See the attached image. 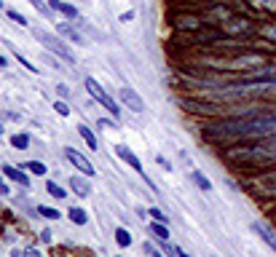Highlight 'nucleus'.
Listing matches in <instances>:
<instances>
[{
    "label": "nucleus",
    "instance_id": "4be33fe9",
    "mask_svg": "<svg viewBox=\"0 0 276 257\" xmlns=\"http://www.w3.org/2000/svg\"><path fill=\"white\" fill-rule=\"evenodd\" d=\"M24 169H30V171H32V174H41V177L46 174V171H49V169H46V166L41 164V161H30V164H27Z\"/></svg>",
    "mask_w": 276,
    "mask_h": 257
},
{
    "label": "nucleus",
    "instance_id": "cd10ccee",
    "mask_svg": "<svg viewBox=\"0 0 276 257\" xmlns=\"http://www.w3.org/2000/svg\"><path fill=\"white\" fill-rule=\"evenodd\" d=\"M16 59H19V64H24L27 70H32V72H38V67H35V64H30V62H27V59H24L22 54H16Z\"/></svg>",
    "mask_w": 276,
    "mask_h": 257
},
{
    "label": "nucleus",
    "instance_id": "b1692460",
    "mask_svg": "<svg viewBox=\"0 0 276 257\" xmlns=\"http://www.w3.org/2000/svg\"><path fill=\"white\" fill-rule=\"evenodd\" d=\"M260 32H263V38H268V41H273V43H276V24H265Z\"/></svg>",
    "mask_w": 276,
    "mask_h": 257
},
{
    "label": "nucleus",
    "instance_id": "5701e85b",
    "mask_svg": "<svg viewBox=\"0 0 276 257\" xmlns=\"http://www.w3.org/2000/svg\"><path fill=\"white\" fill-rule=\"evenodd\" d=\"M46 190H49V193H51L54 198H64V196H67V193H64V190H62L59 185H56V182H49V185H46Z\"/></svg>",
    "mask_w": 276,
    "mask_h": 257
},
{
    "label": "nucleus",
    "instance_id": "9b49d317",
    "mask_svg": "<svg viewBox=\"0 0 276 257\" xmlns=\"http://www.w3.org/2000/svg\"><path fill=\"white\" fill-rule=\"evenodd\" d=\"M70 188L78 193L81 198H86V196H91V185L86 182V179H81V177H70Z\"/></svg>",
    "mask_w": 276,
    "mask_h": 257
},
{
    "label": "nucleus",
    "instance_id": "bb28decb",
    "mask_svg": "<svg viewBox=\"0 0 276 257\" xmlns=\"http://www.w3.org/2000/svg\"><path fill=\"white\" fill-rule=\"evenodd\" d=\"M54 110L59 113V116H70V107H67L64 102H56V104H54Z\"/></svg>",
    "mask_w": 276,
    "mask_h": 257
},
{
    "label": "nucleus",
    "instance_id": "f3484780",
    "mask_svg": "<svg viewBox=\"0 0 276 257\" xmlns=\"http://www.w3.org/2000/svg\"><path fill=\"white\" fill-rule=\"evenodd\" d=\"M116 244L123 246V249H126V246H131V236H129L126 228H116Z\"/></svg>",
    "mask_w": 276,
    "mask_h": 257
},
{
    "label": "nucleus",
    "instance_id": "412c9836",
    "mask_svg": "<svg viewBox=\"0 0 276 257\" xmlns=\"http://www.w3.org/2000/svg\"><path fill=\"white\" fill-rule=\"evenodd\" d=\"M38 212H41L43 217H46V220H59V212H56V209H49V206H38Z\"/></svg>",
    "mask_w": 276,
    "mask_h": 257
},
{
    "label": "nucleus",
    "instance_id": "39448f33",
    "mask_svg": "<svg viewBox=\"0 0 276 257\" xmlns=\"http://www.w3.org/2000/svg\"><path fill=\"white\" fill-rule=\"evenodd\" d=\"M118 97H121V102L126 104V107H131L134 113H145V102H142V97H140L137 91H131L129 86H121Z\"/></svg>",
    "mask_w": 276,
    "mask_h": 257
},
{
    "label": "nucleus",
    "instance_id": "423d86ee",
    "mask_svg": "<svg viewBox=\"0 0 276 257\" xmlns=\"http://www.w3.org/2000/svg\"><path fill=\"white\" fill-rule=\"evenodd\" d=\"M175 27H177V30H183V32H198L204 27V22L198 16H193V14H185V16L175 19Z\"/></svg>",
    "mask_w": 276,
    "mask_h": 257
},
{
    "label": "nucleus",
    "instance_id": "aec40b11",
    "mask_svg": "<svg viewBox=\"0 0 276 257\" xmlns=\"http://www.w3.org/2000/svg\"><path fill=\"white\" fill-rule=\"evenodd\" d=\"M260 11H268V14H276V0H252Z\"/></svg>",
    "mask_w": 276,
    "mask_h": 257
},
{
    "label": "nucleus",
    "instance_id": "f8f14e48",
    "mask_svg": "<svg viewBox=\"0 0 276 257\" xmlns=\"http://www.w3.org/2000/svg\"><path fill=\"white\" fill-rule=\"evenodd\" d=\"M3 171H6V177H11L14 182H19V185H24V188H30V179H27V174H22L16 166H3Z\"/></svg>",
    "mask_w": 276,
    "mask_h": 257
},
{
    "label": "nucleus",
    "instance_id": "f03ea898",
    "mask_svg": "<svg viewBox=\"0 0 276 257\" xmlns=\"http://www.w3.org/2000/svg\"><path fill=\"white\" fill-rule=\"evenodd\" d=\"M86 91H89L91 97L99 102V104H105V107H108V110L113 113V118H118V116H121V107H118L116 102H113V97H110V94L105 91L102 86H99L97 81H94V78H86Z\"/></svg>",
    "mask_w": 276,
    "mask_h": 257
},
{
    "label": "nucleus",
    "instance_id": "a211bd4d",
    "mask_svg": "<svg viewBox=\"0 0 276 257\" xmlns=\"http://www.w3.org/2000/svg\"><path fill=\"white\" fill-rule=\"evenodd\" d=\"M78 134L86 139V145H89L91 150H97V137L91 134V129H89V126H78Z\"/></svg>",
    "mask_w": 276,
    "mask_h": 257
},
{
    "label": "nucleus",
    "instance_id": "dca6fc26",
    "mask_svg": "<svg viewBox=\"0 0 276 257\" xmlns=\"http://www.w3.org/2000/svg\"><path fill=\"white\" fill-rule=\"evenodd\" d=\"M67 214H70V220H73L75 225H86V223H89V217H86V212H83V209H78V206H73V209H70Z\"/></svg>",
    "mask_w": 276,
    "mask_h": 257
},
{
    "label": "nucleus",
    "instance_id": "4468645a",
    "mask_svg": "<svg viewBox=\"0 0 276 257\" xmlns=\"http://www.w3.org/2000/svg\"><path fill=\"white\" fill-rule=\"evenodd\" d=\"M190 177H193V182L198 185V188H201L204 190V193H209V190H212V182H209V179H206V174H204V171H193V174H190Z\"/></svg>",
    "mask_w": 276,
    "mask_h": 257
},
{
    "label": "nucleus",
    "instance_id": "ddd939ff",
    "mask_svg": "<svg viewBox=\"0 0 276 257\" xmlns=\"http://www.w3.org/2000/svg\"><path fill=\"white\" fill-rule=\"evenodd\" d=\"M56 30H59V32H62L64 38H70L73 43H83V38H81L78 32H75V30H73L70 24H64V22H59V24H56Z\"/></svg>",
    "mask_w": 276,
    "mask_h": 257
},
{
    "label": "nucleus",
    "instance_id": "393cba45",
    "mask_svg": "<svg viewBox=\"0 0 276 257\" xmlns=\"http://www.w3.org/2000/svg\"><path fill=\"white\" fill-rule=\"evenodd\" d=\"M148 214H150V217H153V220H156V223H166V214H164V212H161V209H156V206H153V209H150V212H148Z\"/></svg>",
    "mask_w": 276,
    "mask_h": 257
},
{
    "label": "nucleus",
    "instance_id": "2eb2a0df",
    "mask_svg": "<svg viewBox=\"0 0 276 257\" xmlns=\"http://www.w3.org/2000/svg\"><path fill=\"white\" fill-rule=\"evenodd\" d=\"M150 231H153L156 239L169 241V228H166V223H156V220H153V228H150Z\"/></svg>",
    "mask_w": 276,
    "mask_h": 257
},
{
    "label": "nucleus",
    "instance_id": "473e14b6",
    "mask_svg": "<svg viewBox=\"0 0 276 257\" xmlns=\"http://www.w3.org/2000/svg\"><path fill=\"white\" fill-rule=\"evenodd\" d=\"M6 64H8V59L6 56H0V67H6Z\"/></svg>",
    "mask_w": 276,
    "mask_h": 257
},
{
    "label": "nucleus",
    "instance_id": "c85d7f7f",
    "mask_svg": "<svg viewBox=\"0 0 276 257\" xmlns=\"http://www.w3.org/2000/svg\"><path fill=\"white\" fill-rule=\"evenodd\" d=\"M30 3H32V6L38 8V11H43V14H49V8H46V6L41 3V0H30Z\"/></svg>",
    "mask_w": 276,
    "mask_h": 257
},
{
    "label": "nucleus",
    "instance_id": "20e7f679",
    "mask_svg": "<svg viewBox=\"0 0 276 257\" xmlns=\"http://www.w3.org/2000/svg\"><path fill=\"white\" fill-rule=\"evenodd\" d=\"M64 158L70 161V164L78 169V171H83V174H89V177H94V166H91V161L86 158V156H81L78 150H73V148H67L64 150Z\"/></svg>",
    "mask_w": 276,
    "mask_h": 257
},
{
    "label": "nucleus",
    "instance_id": "0eeeda50",
    "mask_svg": "<svg viewBox=\"0 0 276 257\" xmlns=\"http://www.w3.org/2000/svg\"><path fill=\"white\" fill-rule=\"evenodd\" d=\"M116 153H118V156H121L123 161H126V164H129L131 169H134L140 177H145V166H142V161H140V158H137L134 153H131V150H129L126 145H118V148H116Z\"/></svg>",
    "mask_w": 276,
    "mask_h": 257
},
{
    "label": "nucleus",
    "instance_id": "6e6552de",
    "mask_svg": "<svg viewBox=\"0 0 276 257\" xmlns=\"http://www.w3.org/2000/svg\"><path fill=\"white\" fill-rule=\"evenodd\" d=\"M252 231H255V233H258V236H260V239H263V241H265V244H268V246H271V249L276 252V233L271 231V228H268V225H263V223H252Z\"/></svg>",
    "mask_w": 276,
    "mask_h": 257
},
{
    "label": "nucleus",
    "instance_id": "c756f323",
    "mask_svg": "<svg viewBox=\"0 0 276 257\" xmlns=\"http://www.w3.org/2000/svg\"><path fill=\"white\" fill-rule=\"evenodd\" d=\"M134 19V11H126V14H121V22H131Z\"/></svg>",
    "mask_w": 276,
    "mask_h": 257
},
{
    "label": "nucleus",
    "instance_id": "f704fd0d",
    "mask_svg": "<svg viewBox=\"0 0 276 257\" xmlns=\"http://www.w3.org/2000/svg\"><path fill=\"white\" fill-rule=\"evenodd\" d=\"M150 254H153V257H164V254H161V252H150Z\"/></svg>",
    "mask_w": 276,
    "mask_h": 257
},
{
    "label": "nucleus",
    "instance_id": "9d476101",
    "mask_svg": "<svg viewBox=\"0 0 276 257\" xmlns=\"http://www.w3.org/2000/svg\"><path fill=\"white\" fill-rule=\"evenodd\" d=\"M49 8H54V11L64 14L67 19H75V16H78V11H75V6H70V3H62V0H49Z\"/></svg>",
    "mask_w": 276,
    "mask_h": 257
},
{
    "label": "nucleus",
    "instance_id": "f257e3e1",
    "mask_svg": "<svg viewBox=\"0 0 276 257\" xmlns=\"http://www.w3.org/2000/svg\"><path fill=\"white\" fill-rule=\"evenodd\" d=\"M35 38H38V41H41L43 46H46V49H49V51H54L56 56H62V59L64 62H75V56H73V51L67 49V46H64L62 41H59V38H54V35H49V32H46V30H35Z\"/></svg>",
    "mask_w": 276,
    "mask_h": 257
},
{
    "label": "nucleus",
    "instance_id": "7c9ffc66",
    "mask_svg": "<svg viewBox=\"0 0 276 257\" xmlns=\"http://www.w3.org/2000/svg\"><path fill=\"white\" fill-rule=\"evenodd\" d=\"M175 257H190L185 249H180V246H175Z\"/></svg>",
    "mask_w": 276,
    "mask_h": 257
},
{
    "label": "nucleus",
    "instance_id": "2f4dec72",
    "mask_svg": "<svg viewBox=\"0 0 276 257\" xmlns=\"http://www.w3.org/2000/svg\"><path fill=\"white\" fill-rule=\"evenodd\" d=\"M99 126H105V129H116V123H113V121H99Z\"/></svg>",
    "mask_w": 276,
    "mask_h": 257
},
{
    "label": "nucleus",
    "instance_id": "7ed1b4c3",
    "mask_svg": "<svg viewBox=\"0 0 276 257\" xmlns=\"http://www.w3.org/2000/svg\"><path fill=\"white\" fill-rule=\"evenodd\" d=\"M220 30L228 32V35H255V27L252 22H247V19H239V16H228L225 22L220 24Z\"/></svg>",
    "mask_w": 276,
    "mask_h": 257
},
{
    "label": "nucleus",
    "instance_id": "1a4fd4ad",
    "mask_svg": "<svg viewBox=\"0 0 276 257\" xmlns=\"http://www.w3.org/2000/svg\"><path fill=\"white\" fill-rule=\"evenodd\" d=\"M258 185H260V190H265V196H276V169L268 171V174H263L258 179Z\"/></svg>",
    "mask_w": 276,
    "mask_h": 257
},
{
    "label": "nucleus",
    "instance_id": "a878e982",
    "mask_svg": "<svg viewBox=\"0 0 276 257\" xmlns=\"http://www.w3.org/2000/svg\"><path fill=\"white\" fill-rule=\"evenodd\" d=\"M6 14H8V16H11V19H14V22H16V24H22V27H27V19H24L22 14H16V11H6Z\"/></svg>",
    "mask_w": 276,
    "mask_h": 257
},
{
    "label": "nucleus",
    "instance_id": "6ab92c4d",
    "mask_svg": "<svg viewBox=\"0 0 276 257\" xmlns=\"http://www.w3.org/2000/svg\"><path fill=\"white\" fill-rule=\"evenodd\" d=\"M11 145L19 148V150H24V148H30V137H27V134H14L11 137Z\"/></svg>",
    "mask_w": 276,
    "mask_h": 257
},
{
    "label": "nucleus",
    "instance_id": "72a5a7b5",
    "mask_svg": "<svg viewBox=\"0 0 276 257\" xmlns=\"http://www.w3.org/2000/svg\"><path fill=\"white\" fill-rule=\"evenodd\" d=\"M0 190H3V193H8V188L3 185V179H0Z\"/></svg>",
    "mask_w": 276,
    "mask_h": 257
}]
</instances>
